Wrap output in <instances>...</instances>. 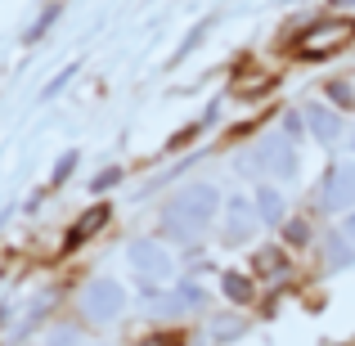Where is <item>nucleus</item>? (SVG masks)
Returning a JSON list of instances; mask_svg holds the SVG:
<instances>
[{
  "mask_svg": "<svg viewBox=\"0 0 355 346\" xmlns=\"http://www.w3.org/2000/svg\"><path fill=\"white\" fill-rule=\"evenodd\" d=\"M342 239L355 243V211H347V220H342Z\"/></svg>",
  "mask_w": 355,
  "mask_h": 346,
  "instance_id": "19",
  "label": "nucleus"
},
{
  "mask_svg": "<svg viewBox=\"0 0 355 346\" xmlns=\"http://www.w3.org/2000/svg\"><path fill=\"white\" fill-rule=\"evenodd\" d=\"M54 18H59V5H50V9H45V14H41V18H36V23H32V27H27V36H23V41H27V45H32V41H36V36H41V32H45V27H50V23H54Z\"/></svg>",
  "mask_w": 355,
  "mask_h": 346,
  "instance_id": "12",
  "label": "nucleus"
},
{
  "mask_svg": "<svg viewBox=\"0 0 355 346\" xmlns=\"http://www.w3.org/2000/svg\"><path fill=\"white\" fill-rule=\"evenodd\" d=\"M302 113H306V130H311L315 139L333 144V139L342 135V117H338V108H329V104H306Z\"/></svg>",
  "mask_w": 355,
  "mask_h": 346,
  "instance_id": "7",
  "label": "nucleus"
},
{
  "mask_svg": "<svg viewBox=\"0 0 355 346\" xmlns=\"http://www.w3.org/2000/svg\"><path fill=\"white\" fill-rule=\"evenodd\" d=\"M329 257H333V266H347V261H355V248L347 252V243H342V239H329Z\"/></svg>",
  "mask_w": 355,
  "mask_h": 346,
  "instance_id": "13",
  "label": "nucleus"
},
{
  "mask_svg": "<svg viewBox=\"0 0 355 346\" xmlns=\"http://www.w3.org/2000/svg\"><path fill=\"white\" fill-rule=\"evenodd\" d=\"M320 207L324 211H351L355 207V166L338 162L320 184Z\"/></svg>",
  "mask_w": 355,
  "mask_h": 346,
  "instance_id": "5",
  "label": "nucleus"
},
{
  "mask_svg": "<svg viewBox=\"0 0 355 346\" xmlns=\"http://www.w3.org/2000/svg\"><path fill=\"white\" fill-rule=\"evenodd\" d=\"M239 166H243L248 175H275V180H293V175H297V148H293V139L270 135V139H261V144L252 148L248 157H239Z\"/></svg>",
  "mask_w": 355,
  "mask_h": 346,
  "instance_id": "2",
  "label": "nucleus"
},
{
  "mask_svg": "<svg viewBox=\"0 0 355 346\" xmlns=\"http://www.w3.org/2000/svg\"><path fill=\"white\" fill-rule=\"evenodd\" d=\"M104 220H108V211H104V207H99V211H86V216H81V225H72V234H68V248H77V243L86 239L90 230H99Z\"/></svg>",
  "mask_w": 355,
  "mask_h": 346,
  "instance_id": "10",
  "label": "nucleus"
},
{
  "mask_svg": "<svg viewBox=\"0 0 355 346\" xmlns=\"http://www.w3.org/2000/svg\"><path fill=\"white\" fill-rule=\"evenodd\" d=\"M68 77H72V68H68V72H59V77H54V81H50V86H45V95H59V90H63V86H68Z\"/></svg>",
  "mask_w": 355,
  "mask_h": 346,
  "instance_id": "18",
  "label": "nucleus"
},
{
  "mask_svg": "<svg viewBox=\"0 0 355 346\" xmlns=\"http://www.w3.org/2000/svg\"><path fill=\"white\" fill-rule=\"evenodd\" d=\"M257 216H261V225H279V220H284V193H279L275 184H261V193H257Z\"/></svg>",
  "mask_w": 355,
  "mask_h": 346,
  "instance_id": "9",
  "label": "nucleus"
},
{
  "mask_svg": "<svg viewBox=\"0 0 355 346\" xmlns=\"http://www.w3.org/2000/svg\"><path fill=\"white\" fill-rule=\"evenodd\" d=\"M117 180H121V171H117V166H108V171H99V175H95V184H90V189H95V193H99V189H113Z\"/></svg>",
  "mask_w": 355,
  "mask_h": 346,
  "instance_id": "14",
  "label": "nucleus"
},
{
  "mask_svg": "<svg viewBox=\"0 0 355 346\" xmlns=\"http://www.w3.org/2000/svg\"><path fill=\"white\" fill-rule=\"evenodd\" d=\"M126 261H130V270H135L139 279H166L171 275V252L162 248V243H153V239H135L126 248Z\"/></svg>",
  "mask_w": 355,
  "mask_h": 346,
  "instance_id": "4",
  "label": "nucleus"
},
{
  "mask_svg": "<svg viewBox=\"0 0 355 346\" xmlns=\"http://www.w3.org/2000/svg\"><path fill=\"white\" fill-rule=\"evenodd\" d=\"M216 207H220V189L216 184H184V189L166 202L162 230L171 234L175 243H193L202 230H207V220L216 216Z\"/></svg>",
  "mask_w": 355,
  "mask_h": 346,
  "instance_id": "1",
  "label": "nucleus"
},
{
  "mask_svg": "<svg viewBox=\"0 0 355 346\" xmlns=\"http://www.w3.org/2000/svg\"><path fill=\"white\" fill-rule=\"evenodd\" d=\"M333 5H355V0H333Z\"/></svg>",
  "mask_w": 355,
  "mask_h": 346,
  "instance_id": "22",
  "label": "nucleus"
},
{
  "mask_svg": "<svg viewBox=\"0 0 355 346\" xmlns=\"http://www.w3.org/2000/svg\"><path fill=\"white\" fill-rule=\"evenodd\" d=\"M257 207H252L248 198H230V216H225V243H243L252 239V230H257Z\"/></svg>",
  "mask_w": 355,
  "mask_h": 346,
  "instance_id": "8",
  "label": "nucleus"
},
{
  "mask_svg": "<svg viewBox=\"0 0 355 346\" xmlns=\"http://www.w3.org/2000/svg\"><path fill=\"white\" fill-rule=\"evenodd\" d=\"M220 288H225V297H230V302H248V297H252V284H248L243 275H234V270H230V275L220 279Z\"/></svg>",
  "mask_w": 355,
  "mask_h": 346,
  "instance_id": "11",
  "label": "nucleus"
},
{
  "mask_svg": "<svg viewBox=\"0 0 355 346\" xmlns=\"http://www.w3.org/2000/svg\"><path fill=\"white\" fill-rule=\"evenodd\" d=\"M180 297H184V306H189V311H198V306H202V288L198 284H184Z\"/></svg>",
  "mask_w": 355,
  "mask_h": 346,
  "instance_id": "16",
  "label": "nucleus"
},
{
  "mask_svg": "<svg viewBox=\"0 0 355 346\" xmlns=\"http://www.w3.org/2000/svg\"><path fill=\"white\" fill-rule=\"evenodd\" d=\"M121 306H126V293H121V284H113V279H95V284L86 288V297H81V311H86V320H117Z\"/></svg>",
  "mask_w": 355,
  "mask_h": 346,
  "instance_id": "3",
  "label": "nucleus"
},
{
  "mask_svg": "<svg viewBox=\"0 0 355 346\" xmlns=\"http://www.w3.org/2000/svg\"><path fill=\"white\" fill-rule=\"evenodd\" d=\"M50 346H81V338H77L72 329H59V333L50 338Z\"/></svg>",
  "mask_w": 355,
  "mask_h": 346,
  "instance_id": "17",
  "label": "nucleus"
},
{
  "mask_svg": "<svg viewBox=\"0 0 355 346\" xmlns=\"http://www.w3.org/2000/svg\"><path fill=\"white\" fill-rule=\"evenodd\" d=\"M351 32H355V23H347V18H329V23H315L311 32H306V45H302V50H306V54H324V50H333V45L351 41Z\"/></svg>",
  "mask_w": 355,
  "mask_h": 346,
  "instance_id": "6",
  "label": "nucleus"
},
{
  "mask_svg": "<svg viewBox=\"0 0 355 346\" xmlns=\"http://www.w3.org/2000/svg\"><path fill=\"white\" fill-rule=\"evenodd\" d=\"M351 148H355V130H351Z\"/></svg>",
  "mask_w": 355,
  "mask_h": 346,
  "instance_id": "23",
  "label": "nucleus"
},
{
  "mask_svg": "<svg viewBox=\"0 0 355 346\" xmlns=\"http://www.w3.org/2000/svg\"><path fill=\"white\" fill-rule=\"evenodd\" d=\"M306 234H311L306 225H288V239H293V243H306Z\"/></svg>",
  "mask_w": 355,
  "mask_h": 346,
  "instance_id": "21",
  "label": "nucleus"
},
{
  "mask_svg": "<svg viewBox=\"0 0 355 346\" xmlns=\"http://www.w3.org/2000/svg\"><path fill=\"white\" fill-rule=\"evenodd\" d=\"M284 135H288V139L302 135V121H297V117H284Z\"/></svg>",
  "mask_w": 355,
  "mask_h": 346,
  "instance_id": "20",
  "label": "nucleus"
},
{
  "mask_svg": "<svg viewBox=\"0 0 355 346\" xmlns=\"http://www.w3.org/2000/svg\"><path fill=\"white\" fill-rule=\"evenodd\" d=\"M72 166H77V153H63V157H59V166H54V184H63V180H68V171H72Z\"/></svg>",
  "mask_w": 355,
  "mask_h": 346,
  "instance_id": "15",
  "label": "nucleus"
}]
</instances>
